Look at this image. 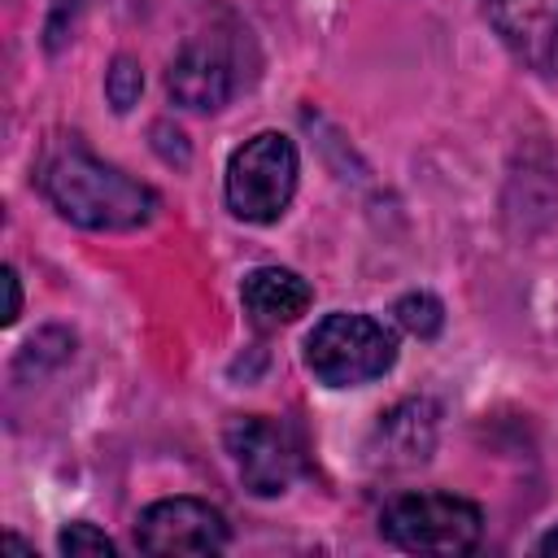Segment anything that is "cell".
<instances>
[{
	"label": "cell",
	"instance_id": "cell-9",
	"mask_svg": "<svg viewBox=\"0 0 558 558\" xmlns=\"http://www.w3.org/2000/svg\"><path fill=\"white\" fill-rule=\"evenodd\" d=\"M440 432V405L427 397H405L379 414L366 440V462L379 471H410L432 458Z\"/></svg>",
	"mask_w": 558,
	"mask_h": 558
},
{
	"label": "cell",
	"instance_id": "cell-10",
	"mask_svg": "<svg viewBox=\"0 0 558 558\" xmlns=\"http://www.w3.org/2000/svg\"><path fill=\"white\" fill-rule=\"evenodd\" d=\"M240 305L257 331H279L314 305V288L292 266H253L240 279Z\"/></svg>",
	"mask_w": 558,
	"mask_h": 558
},
{
	"label": "cell",
	"instance_id": "cell-12",
	"mask_svg": "<svg viewBox=\"0 0 558 558\" xmlns=\"http://www.w3.org/2000/svg\"><path fill=\"white\" fill-rule=\"evenodd\" d=\"M144 96V65L131 57V52H118L109 65H105V100L113 113H131Z\"/></svg>",
	"mask_w": 558,
	"mask_h": 558
},
{
	"label": "cell",
	"instance_id": "cell-3",
	"mask_svg": "<svg viewBox=\"0 0 558 558\" xmlns=\"http://www.w3.org/2000/svg\"><path fill=\"white\" fill-rule=\"evenodd\" d=\"M296 183H301L296 140L283 131H257L231 148L222 170V201L231 218L248 227H270L288 214Z\"/></svg>",
	"mask_w": 558,
	"mask_h": 558
},
{
	"label": "cell",
	"instance_id": "cell-11",
	"mask_svg": "<svg viewBox=\"0 0 558 558\" xmlns=\"http://www.w3.org/2000/svg\"><path fill=\"white\" fill-rule=\"evenodd\" d=\"M392 318H397V327H401V331H410L414 340H436V336H440V327H445V305H440V296H436V292L414 288V292L397 296Z\"/></svg>",
	"mask_w": 558,
	"mask_h": 558
},
{
	"label": "cell",
	"instance_id": "cell-8",
	"mask_svg": "<svg viewBox=\"0 0 558 558\" xmlns=\"http://www.w3.org/2000/svg\"><path fill=\"white\" fill-rule=\"evenodd\" d=\"M166 92L179 109L187 113H218L235 96V61L218 39H187L170 70H166Z\"/></svg>",
	"mask_w": 558,
	"mask_h": 558
},
{
	"label": "cell",
	"instance_id": "cell-6",
	"mask_svg": "<svg viewBox=\"0 0 558 558\" xmlns=\"http://www.w3.org/2000/svg\"><path fill=\"white\" fill-rule=\"evenodd\" d=\"M227 541V514L205 497H161L135 519V549L144 554H222Z\"/></svg>",
	"mask_w": 558,
	"mask_h": 558
},
{
	"label": "cell",
	"instance_id": "cell-1",
	"mask_svg": "<svg viewBox=\"0 0 558 558\" xmlns=\"http://www.w3.org/2000/svg\"><path fill=\"white\" fill-rule=\"evenodd\" d=\"M39 196L83 231H140L157 218L153 183L96 157L78 135H52L35 161Z\"/></svg>",
	"mask_w": 558,
	"mask_h": 558
},
{
	"label": "cell",
	"instance_id": "cell-14",
	"mask_svg": "<svg viewBox=\"0 0 558 558\" xmlns=\"http://www.w3.org/2000/svg\"><path fill=\"white\" fill-rule=\"evenodd\" d=\"M148 135H153V153L166 161V166H174V170H187L192 166V144H187V135L174 126V122H153L148 126Z\"/></svg>",
	"mask_w": 558,
	"mask_h": 558
},
{
	"label": "cell",
	"instance_id": "cell-7",
	"mask_svg": "<svg viewBox=\"0 0 558 558\" xmlns=\"http://www.w3.org/2000/svg\"><path fill=\"white\" fill-rule=\"evenodd\" d=\"M501 48L532 74L558 65V0H475Z\"/></svg>",
	"mask_w": 558,
	"mask_h": 558
},
{
	"label": "cell",
	"instance_id": "cell-13",
	"mask_svg": "<svg viewBox=\"0 0 558 558\" xmlns=\"http://www.w3.org/2000/svg\"><path fill=\"white\" fill-rule=\"evenodd\" d=\"M57 549L61 554H70V558H83V554H105V558H113L118 554V545H113V536L109 532H100L96 523H87V519H74V523H65L61 527V536H57Z\"/></svg>",
	"mask_w": 558,
	"mask_h": 558
},
{
	"label": "cell",
	"instance_id": "cell-2",
	"mask_svg": "<svg viewBox=\"0 0 558 558\" xmlns=\"http://www.w3.org/2000/svg\"><path fill=\"white\" fill-rule=\"evenodd\" d=\"M305 371L323 388H366L397 366V331L362 310H331L305 336Z\"/></svg>",
	"mask_w": 558,
	"mask_h": 558
},
{
	"label": "cell",
	"instance_id": "cell-15",
	"mask_svg": "<svg viewBox=\"0 0 558 558\" xmlns=\"http://www.w3.org/2000/svg\"><path fill=\"white\" fill-rule=\"evenodd\" d=\"M4 288H9V305H4V327H13V323H17V314H22V283H17V270H13V266H4Z\"/></svg>",
	"mask_w": 558,
	"mask_h": 558
},
{
	"label": "cell",
	"instance_id": "cell-5",
	"mask_svg": "<svg viewBox=\"0 0 558 558\" xmlns=\"http://www.w3.org/2000/svg\"><path fill=\"white\" fill-rule=\"evenodd\" d=\"M222 449L240 475V484L270 501L292 488L301 475V445L283 418L270 414H235L222 423Z\"/></svg>",
	"mask_w": 558,
	"mask_h": 558
},
{
	"label": "cell",
	"instance_id": "cell-16",
	"mask_svg": "<svg viewBox=\"0 0 558 558\" xmlns=\"http://www.w3.org/2000/svg\"><path fill=\"white\" fill-rule=\"evenodd\" d=\"M536 554H558V523H549V527L536 536Z\"/></svg>",
	"mask_w": 558,
	"mask_h": 558
},
{
	"label": "cell",
	"instance_id": "cell-4",
	"mask_svg": "<svg viewBox=\"0 0 558 558\" xmlns=\"http://www.w3.org/2000/svg\"><path fill=\"white\" fill-rule=\"evenodd\" d=\"M379 536L401 549V554H471L484 541V510L445 488H418V493H397L379 510Z\"/></svg>",
	"mask_w": 558,
	"mask_h": 558
}]
</instances>
